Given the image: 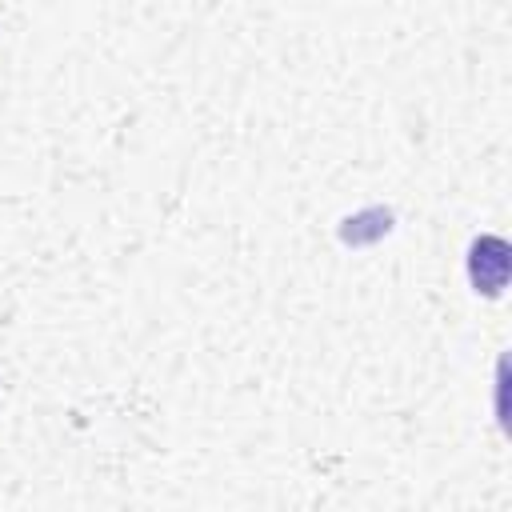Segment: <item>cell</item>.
Returning <instances> with one entry per match:
<instances>
[{
    "label": "cell",
    "instance_id": "obj_1",
    "mask_svg": "<svg viewBox=\"0 0 512 512\" xmlns=\"http://www.w3.org/2000/svg\"><path fill=\"white\" fill-rule=\"evenodd\" d=\"M468 280L484 296H500L508 284V244L500 236H480L468 248Z\"/></svg>",
    "mask_w": 512,
    "mask_h": 512
}]
</instances>
